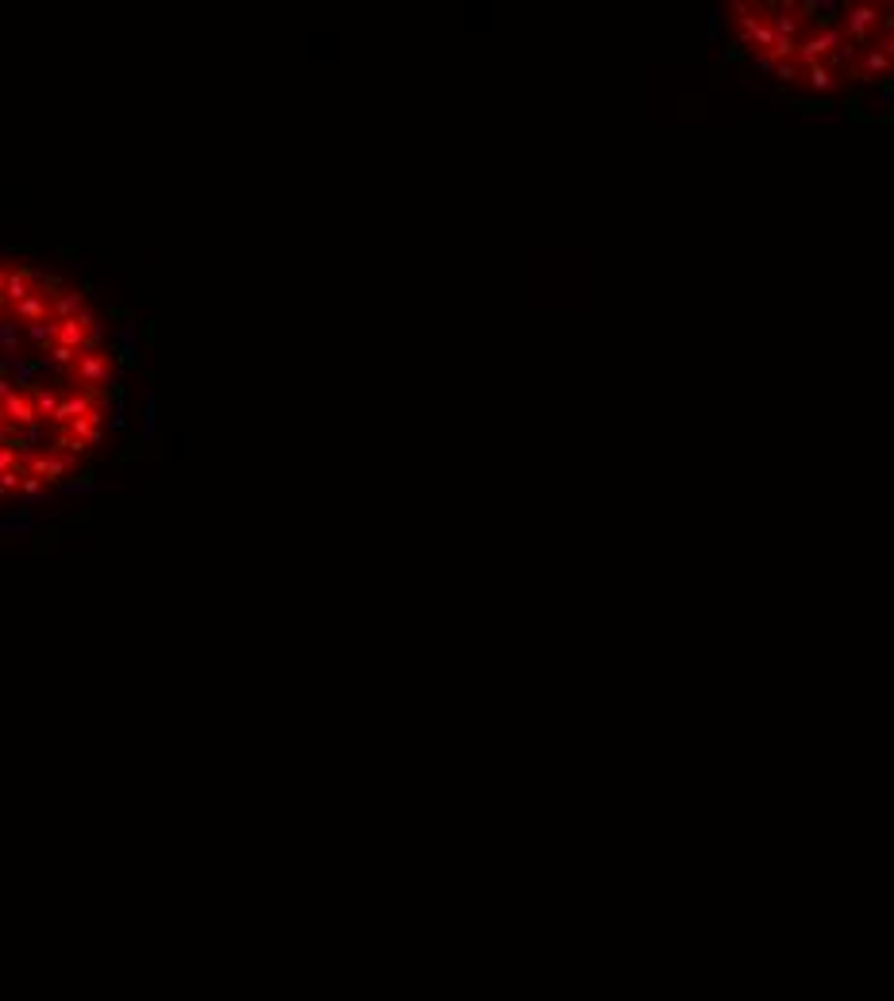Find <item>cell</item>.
Masks as SVG:
<instances>
[{
	"mask_svg": "<svg viewBox=\"0 0 894 1001\" xmlns=\"http://www.w3.org/2000/svg\"><path fill=\"white\" fill-rule=\"evenodd\" d=\"M8 393H12V386H8V381H4V378H0V401H4V397H8Z\"/></svg>",
	"mask_w": 894,
	"mask_h": 1001,
	"instance_id": "cell-15",
	"label": "cell"
},
{
	"mask_svg": "<svg viewBox=\"0 0 894 1001\" xmlns=\"http://www.w3.org/2000/svg\"><path fill=\"white\" fill-rule=\"evenodd\" d=\"M31 393V401H35V409H39V420L43 424H54V412H58V393L54 389H28Z\"/></svg>",
	"mask_w": 894,
	"mask_h": 1001,
	"instance_id": "cell-7",
	"label": "cell"
},
{
	"mask_svg": "<svg viewBox=\"0 0 894 1001\" xmlns=\"http://www.w3.org/2000/svg\"><path fill=\"white\" fill-rule=\"evenodd\" d=\"M43 490V482L39 478H31V474H23V485H20V493H39Z\"/></svg>",
	"mask_w": 894,
	"mask_h": 1001,
	"instance_id": "cell-13",
	"label": "cell"
},
{
	"mask_svg": "<svg viewBox=\"0 0 894 1001\" xmlns=\"http://www.w3.org/2000/svg\"><path fill=\"white\" fill-rule=\"evenodd\" d=\"M0 412H4V424L12 428V432H35V428L43 424L28 389H12L8 397L0 401Z\"/></svg>",
	"mask_w": 894,
	"mask_h": 1001,
	"instance_id": "cell-3",
	"label": "cell"
},
{
	"mask_svg": "<svg viewBox=\"0 0 894 1001\" xmlns=\"http://www.w3.org/2000/svg\"><path fill=\"white\" fill-rule=\"evenodd\" d=\"M20 485H23V470L0 474V497H4V493H12V490H20Z\"/></svg>",
	"mask_w": 894,
	"mask_h": 1001,
	"instance_id": "cell-12",
	"label": "cell"
},
{
	"mask_svg": "<svg viewBox=\"0 0 894 1001\" xmlns=\"http://www.w3.org/2000/svg\"><path fill=\"white\" fill-rule=\"evenodd\" d=\"M46 355H51V363H54L58 370H66V374H69V366H74V358H77V351H69V347H58V343H54Z\"/></svg>",
	"mask_w": 894,
	"mask_h": 1001,
	"instance_id": "cell-11",
	"label": "cell"
},
{
	"mask_svg": "<svg viewBox=\"0 0 894 1001\" xmlns=\"http://www.w3.org/2000/svg\"><path fill=\"white\" fill-rule=\"evenodd\" d=\"M4 316H8V305H4V300H0V320H4Z\"/></svg>",
	"mask_w": 894,
	"mask_h": 1001,
	"instance_id": "cell-16",
	"label": "cell"
},
{
	"mask_svg": "<svg viewBox=\"0 0 894 1001\" xmlns=\"http://www.w3.org/2000/svg\"><path fill=\"white\" fill-rule=\"evenodd\" d=\"M12 470H23L20 451L12 447V444H0V474H12Z\"/></svg>",
	"mask_w": 894,
	"mask_h": 1001,
	"instance_id": "cell-10",
	"label": "cell"
},
{
	"mask_svg": "<svg viewBox=\"0 0 894 1001\" xmlns=\"http://www.w3.org/2000/svg\"><path fill=\"white\" fill-rule=\"evenodd\" d=\"M74 467V455H69V451H62V447H46V451H39V455H31L28 459V470L31 478H39V482H58L62 478V474Z\"/></svg>",
	"mask_w": 894,
	"mask_h": 1001,
	"instance_id": "cell-5",
	"label": "cell"
},
{
	"mask_svg": "<svg viewBox=\"0 0 894 1001\" xmlns=\"http://www.w3.org/2000/svg\"><path fill=\"white\" fill-rule=\"evenodd\" d=\"M58 289V282H51V277H46V282L35 289V293L28 297V300H20L16 308H8L12 316L16 320H23L28 324V328H35V324H46V320H54V300L62 297V293H54Z\"/></svg>",
	"mask_w": 894,
	"mask_h": 1001,
	"instance_id": "cell-2",
	"label": "cell"
},
{
	"mask_svg": "<svg viewBox=\"0 0 894 1001\" xmlns=\"http://www.w3.org/2000/svg\"><path fill=\"white\" fill-rule=\"evenodd\" d=\"M39 285H43V277L35 274L31 266H12V270H8V289H4V305L16 308L20 300H28Z\"/></svg>",
	"mask_w": 894,
	"mask_h": 1001,
	"instance_id": "cell-6",
	"label": "cell"
},
{
	"mask_svg": "<svg viewBox=\"0 0 894 1001\" xmlns=\"http://www.w3.org/2000/svg\"><path fill=\"white\" fill-rule=\"evenodd\" d=\"M85 308V297L81 293H74V289H69V293H62L54 300V320H66V316H77V312Z\"/></svg>",
	"mask_w": 894,
	"mask_h": 1001,
	"instance_id": "cell-8",
	"label": "cell"
},
{
	"mask_svg": "<svg viewBox=\"0 0 894 1001\" xmlns=\"http://www.w3.org/2000/svg\"><path fill=\"white\" fill-rule=\"evenodd\" d=\"M28 335H31V343H39V347H46V351H51L54 340H58V320L35 324V328H28Z\"/></svg>",
	"mask_w": 894,
	"mask_h": 1001,
	"instance_id": "cell-9",
	"label": "cell"
},
{
	"mask_svg": "<svg viewBox=\"0 0 894 1001\" xmlns=\"http://www.w3.org/2000/svg\"><path fill=\"white\" fill-rule=\"evenodd\" d=\"M112 378V358L101 351H81L74 358V366H69V381H74V389H89V393H101V386H109Z\"/></svg>",
	"mask_w": 894,
	"mask_h": 1001,
	"instance_id": "cell-1",
	"label": "cell"
},
{
	"mask_svg": "<svg viewBox=\"0 0 894 1001\" xmlns=\"http://www.w3.org/2000/svg\"><path fill=\"white\" fill-rule=\"evenodd\" d=\"M8 270H12V266L0 262V300H4V289H8Z\"/></svg>",
	"mask_w": 894,
	"mask_h": 1001,
	"instance_id": "cell-14",
	"label": "cell"
},
{
	"mask_svg": "<svg viewBox=\"0 0 894 1001\" xmlns=\"http://www.w3.org/2000/svg\"><path fill=\"white\" fill-rule=\"evenodd\" d=\"M93 409H101V393H89V389H69L58 397V412H54V428L62 432L81 416H89Z\"/></svg>",
	"mask_w": 894,
	"mask_h": 1001,
	"instance_id": "cell-4",
	"label": "cell"
}]
</instances>
